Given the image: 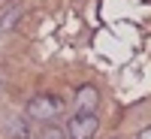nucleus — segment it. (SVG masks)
Listing matches in <instances>:
<instances>
[{"label":"nucleus","instance_id":"obj_1","mask_svg":"<svg viewBox=\"0 0 151 139\" xmlns=\"http://www.w3.org/2000/svg\"><path fill=\"white\" fill-rule=\"evenodd\" d=\"M27 118H36V121H52L55 115H60V100L52 97V94H36L27 100Z\"/></svg>","mask_w":151,"mask_h":139},{"label":"nucleus","instance_id":"obj_2","mask_svg":"<svg viewBox=\"0 0 151 139\" xmlns=\"http://www.w3.org/2000/svg\"><path fill=\"white\" fill-rule=\"evenodd\" d=\"M100 130L97 115H73L67 124V139H94Z\"/></svg>","mask_w":151,"mask_h":139},{"label":"nucleus","instance_id":"obj_3","mask_svg":"<svg viewBox=\"0 0 151 139\" xmlns=\"http://www.w3.org/2000/svg\"><path fill=\"white\" fill-rule=\"evenodd\" d=\"M100 109V88L79 85L76 88V115H97Z\"/></svg>","mask_w":151,"mask_h":139},{"label":"nucleus","instance_id":"obj_4","mask_svg":"<svg viewBox=\"0 0 151 139\" xmlns=\"http://www.w3.org/2000/svg\"><path fill=\"white\" fill-rule=\"evenodd\" d=\"M3 130H6L9 139H30L27 118H21V115H6L3 118Z\"/></svg>","mask_w":151,"mask_h":139},{"label":"nucleus","instance_id":"obj_5","mask_svg":"<svg viewBox=\"0 0 151 139\" xmlns=\"http://www.w3.org/2000/svg\"><path fill=\"white\" fill-rule=\"evenodd\" d=\"M18 21H21V6L15 3L12 9H6V12H3V18H0V30H9V27H15Z\"/></svg>","mask_w":151,"mask_h":139},{"label":"nucleus","instance_id":"obj_6","mask_svg":"<svg viewBox=\"0 0 151 139\" xmlns=\"http://www.w3.org/2000/svg\"><path fill=\"white\" fill-rule=\"evenodd\" d=\"M40 139H67V130H60V127H55V124H52V127H45V130H42Z\"/></svg>","mask_w":151,"mask_h":139},{"label":"nucleus","instance_id":"obj_7","mask_svg":"<svg viewBox=\"0 0 151 139\" xmlns=\"http://www.w3.org/2000/svg\"><path fill=\"white\" fill-rule=\"evenodd\" d=\"M136 139H151V127H145V130H139V136Z\"/></svg>","mask_w":151,"mask_h":139}]
</instances>
